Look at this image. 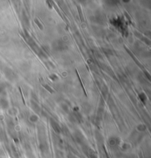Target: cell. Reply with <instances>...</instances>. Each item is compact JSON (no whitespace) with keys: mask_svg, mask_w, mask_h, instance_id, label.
I'll list each match as a JSON object with an SVG mask.
<instances>
[{"mask_svg":"<svg viewBox=\"0 0 151 158\" xmlns=\"http://www.w3.org/2000/svg\"><path fill=\"white\" fill-rule=\"evenodd\" d=\"M139 97H140V99L142 100V101H143L144 103H145V99H146V96H145V94H143V93H142V94H140V95H139Z\"/></svg>","mask_w":151,"mask_h":158,"instance_id":"1","label":"cell"},{"mask_svg":"<svg viewBox=\"0 0 151 158\" xmlns=\"http://www.w3.org/2000/svg\"><path fill=\"white\" fill-rule=\"evenodd\" d=\"M50 78L52 79V81H55V80H56V79H58V77H57L56 76H55V75H51L50 76Z\"/></svg>","mask_w":151,"mask_h":158,"instance_id":"2","label":"cell"}]
</instances>
